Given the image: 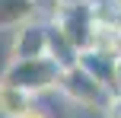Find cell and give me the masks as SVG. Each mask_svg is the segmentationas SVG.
<instances>
[{
    "mask_svg": "<svg viewBox=\"0 0 121 118\" xmlns=\"http://www.w3.org/2000/svg\"><path fill=\"white\" fill-rule=\"evenodd\" d=\"M115 93H121V51L115 57Z\"/></svg>",
    "mask_w": 121,
    "mask_h": 118,
    "instance_id": "7c38bea8",
    "label": "cell"
},
{
    "mask_svg": "<svg viewBox=\"0 0 121 118\" xmlns=\"http://www.w3.org/2000/svg\"><path fill=\"white\" fill-rule=\"evenodd\" d=\"M48 51V29H45V19H29V22L16 26L10 38V61L19 57H42Z\"/></svg>",
    "mask_w": 121,
    "mask_h": 118,
    "instance_id": "277c9868",
    "label": "cell"
},
{
    "mask_svg": "<svg viewBox=\"0 0 121 118\" xmlns=\"http://www.w3.org/2000/svg\"><path fill=\"white\" fill-rule=\"evenodd\" d=\"M54 93H60L64 99H70L73 105L86 109V112H102V109L108 105V99H112V93L92 74H86L80 64L60 70V80H57V89H54Z\"/></svg>",
    "mask_w": 121,
    "mask_h": 118,
    "instance_id": "7a4b0ae2",
    "label": "cell"
},
{
    "mask_svg": "<svg viewBox=\"0 0 121 118\" xmlns=\"http://www.w3.org/2000/svg\"><path fill=\"white\" fill-rule=\"evenodd\" d=\"M32 3L38 6V13H48V16H51V13H54V6H57V0H32Z\"/></svg>",
    "mask_w": 121,
    "mask_h": 118,
    "instance_id": "8fae6325",
    "label": "cell"
},
{
    "mask_svg": "<svg viewBox=\"0 0 121 118\" xmlns=\"http://www.w3.org/2000/svg\"><path fill=\"white\" fill-rule=\"evenodd\" d=\"M38 16V6L32 0H0V29H16Z\"/></svg>",
    "mask_w": 121,
    "mask_h": 118,
    "instance_id": "52a82bcc",
    "label": "cell"
},
{
    "mask_svg": "<svg viewBox=\"0 0 121 118\" xmlns=\"http://www.w3.org/2000/svg\"><path fill=\"white\" fill-rule=\"evenodd\" d=\"M108 6H112V13H115V16L121 19V0H112V3H108Z\"/></svg>",
    "mask_w": 121,
    "mask_h": 118,
    "instance_id": "4fadbf2b",
    "label": "cell"
},
{
    "mask_svg": "<svg viewBox=\"0 0 121 118\" xmlns=\"http://www.w3.org/2000/svg\"><path fill=\"white\" fill-rule=\"evenodd\" d=\"M45 29H48V51H45V54H48V57L57 64L60 70L73 67V64H77V54H80V48H77V45H73L70 38H67L64 32L57 29L54 22H51V19H45Z\"/></svg>",
    "mask_w": 121,
    "mask_h": 118,
    "instance_id": "8992f818",
    "label": "cell"
},
{
    "mask_svg": "<svg viewBox=\"0 0 121 118\" xmlns=\"http://www.w3.org/2000/svg\"><path fill=\"white\" fill-rule=\"evenodd\" d=\"M102 115L105 118H121V93H112V99H108V105L102 109Z\"/></svg>",
    "mask_w": 121,
    "mask_h": 118,
    "instance_id": "9c48e42d",
    "label": "cell"
},
{
    "mask_svg": "<svg viewBox=\"0 0 121 118\" xmlns=\"http://www.w3.org/2000/svg\"><path fill=\"white\" fill-rule=\"evenodd\" d=\"M32 102L35 99L29 93H22L19 86H10V83L0 80V118H19Z\"/></svg>",
    "mask_w": 121,
    "mask_h": 118,
    "instance_id": "ba28073f",
    "label": "cell"
},
{
    "mask_svg": "<svg viewBox=\"0 0 121 118\" xmlns=\"http://www.w3.org/2000/svg\"><path fill=\"white\" fill-rule=\"evenodd\" d=\"M45 19H51V22H54L57 29L77 45V48H86V45L92 42V32H96V13H92L89 3L54 6V13L45 16Z\"/></svg>",
    "mask_w": 121,
    "mask_h": 118,
    "instance_id": "3957f363",
    "label": "cell"
},
{
    "mask_svg": "<svg viewBox=\"0 0 121 118\" xmlns=\"http://www.w3.org/2000/svg\"><path fill=\"white\" fill-rule=\"evenodd\" d=\"M115 57L118 54H108V51H99V48H80L77 64L86 74H92L108 93H115Z\"/></svg>",
    "mask_w": 121,
    "mask_h": 118,
    "instance_id": "5b68a950",
    "label": "cell"
},
{
    "mask_svg": "<svg viewBox=\"0 0 121 118\" xmlns=\"http://www.w3.org/2000/svg\"><path fill=\"white\" fill-rule=\"evenodd\" d=\"M73 3H86V0H57V6H73Z\"/></svg>",
    "mask_w": 121,
    "mask_h": 118,
    "instance_id": "5bb4252c",
    "label": "cell"
},
{
    "mask_svg": "<svg viewBox=\"0 0 121 118\" xmlns=\"http://www.w3.org/2000/svg\"><path fill=\"white\" fill-rule=\"evenodd\" d=\"M19 118H51V112H48V109H42V105H38V99H35V102H32V105L26 109Z\"/></svg>",
    "mask_w": 121,
    "mask_h": 118,
    "instance_id": "30bf717a",
    "label": "cell"
},
{
    "mask_svg": "<svg viewBox=\"0 0 121 118\" xmlns=\"http://www.w3.org/2000/svg\"><path fill=\"white\" fill-rule=\"evenodd\" d=\"M10 86H19L22 93H29L32 99H42L45 93H54L57 80H60V67L51 61L48 54L42 57H19V61H10L0 77Z\"/></svg>",
    "mask_w": 121,
    "mask_h": 118,
    "instance_id": "6da1fadb",
    "label": "cell"
}]
</instances>
